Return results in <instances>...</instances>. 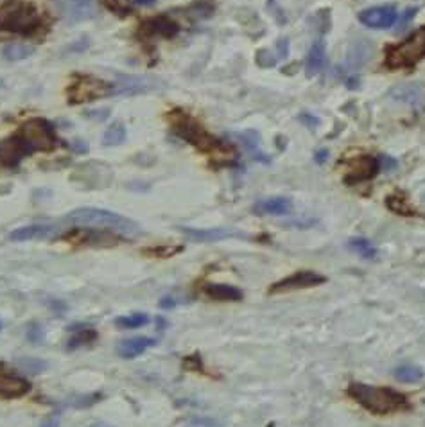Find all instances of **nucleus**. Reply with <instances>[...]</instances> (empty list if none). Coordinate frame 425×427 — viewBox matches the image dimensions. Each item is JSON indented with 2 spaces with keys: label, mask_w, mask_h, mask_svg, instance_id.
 <instances>
[{
  "label": "nucleus",
  "mask_w": 425,
  "mask_h": 427,
  "mask_svg": "<svg viewBox=\"0 0 425 427\" xmlns=\"http://www.w3.org/2000/svg\"><path fill=\"white\" fill-rule=\"evenodd\" d=\"M63 223L77 228H93V230H104V232H114L119 236L137 237L142 233L140 224L135 223L130 217L117 214V212L106 210V208L83 207L69 212L63 217Z\"/></svg>",
  "instance_id": "f257e3e1"
},
{
  "label": "nucleus",
  "mask_w": 425,
  "mask_h": 427,
  "mask_svg": "<svg viewBox=\"0 0 425 427\" xmlns=\"http://www.w3.org/2000/svg\"><path fill=\"white\" fill-rule=\"evenodd\" d=\"M346 393L350 399L356 400L360 407H365L373 415H391V413L411 409L407 397L388 386H372V384L353 381L346 388Z\"/></svg>",
  "instance_id": "f03ea898"
},
{
  "label": "nucleus",
  "mask_w": 425,
  "mask_h": 427,
  "mask_svg": "<svg viewBox=\"0 0 425 427\" xmlns=\"http://www.w3.org/2000/svg\"><path fill=\"white\" fill-rule=\"evenodd\" d=\"M40 22L41 18L36 6L27 0H6L0 6V31L31 34Z\"/></svg>",
  "instance_id": "7ed1b4c3"
},
{
  "label": "nucleus",
  "mask_w": 425,
  "mask_h": 427,
  "mask_svg": "<svg viewBox=\"0 0 425 427\" xmlns=\"http://www.w3.org/2000/svg\"><path fill=\"white\" fill-rule=\"evenodd\" d=\"M425 57V27H418L400 43L386 50V67L391 70L413 69Z\"/></svg>",
  "instance_id": "20e7f679"
},
{
  "label": "nucleus",
  "mask_w": 425,
  "mask_h": 427,
  "mask_svg": "<svg viewBox=\"0 0 425 427\" xmlns=\"http://www.w3.org/2000/svg\"><path fill=\"white\" fill-rule=\"evenodd\" d=\"M173 130L178 137H182L183 140H187L189 144H192L194 147H198L203 153H208V155H219V156H228L230 155V147L224 142H221L219 139H215L214 135L208 133L205 128H201L196 121L185 117V115H178L173 124Z\"/></svg>",
  "instance_id": "39448f33"
},
{
  "label": "nucleus",
  "mask_w": 425,
  "mask_h": 427,
  "mask_svg": "<svg viewBox=\"0 0 425 427\" xmlns=\"http://www.w3.org/2000/svg\"><path fill=\"white\" fill-rule=\"evenodd\" d=\"M18 137L27 144L31 153H34V151H53L58 146L54 126L45 118H31L25 124H22Z\"/></svg>",
  "instance_id": "423d86ee"
},
{
  "label": "nucleus",
  "mask_w": 425,
  "mask_h": 427,
  "mask_svg": "<svg viewBox=\"0 0 425 427\" xmlns=\"http://www.w3.org/2000/svg\"><path fill=\"white\" fill-rule=\"evenodd\" d=\"M67 94H69V101L72 104H79V102L95 101V99L114 94V85L95 78H79L76 83L70 85Z\"/></svg>",
  "instance_id": "0eeeda50"
},
{
  "label": "nucleus",
  "mask_w": 425,
  "mask_h": 427,
  "mask_svg": "<svg viewBox=\"0 0 425 427\" xmlns=\"http://www.w3.org/2000/svg\"><path fill=\"white\" fill-rule=\"evenodd\" d=\"M327 278L323 275H320L318 271H312V269H302V271H296L289 277L282 278V280L275 282V284L269 287L267 293L269 294H282V293H291V291H298V289H309V287H316V285L325 284Z\"/></svg>",
  "instance_id": "6e6552de"
},
{
  "label": "nucleus",
  "mask_w": 425,
  "mask_h": 427,
  "mask_svg": "<svg viewBox=\"0 0 425 427\" xmlns=\"http://www.w3.org/2000/svg\"><path fill=\"white\" fill-rule=\"evenodd\" d=\"M29 391H31V383L27 379L9 370L6 365H0V399H20Z\"/></svg>",
  "instance_id": "1a4fd4ad"
},
{
  "label": "nucleus",
  "mask_w": 425,
  "mask_h": 427,
  "mask_svg": "<svg viewBox=\"0 0 425 427\" xmlns=\"http://www.w3.org/2000/svg\"><path fill=\"white\" fill-rule=\"evenodd\" d=\"M398 20L395 6H377L359 13V22L370 29H389Z\"/></svg>",
  "instance_id": "9d476101"
},
{
  "label": "nucleus",
  "mask_w": 425,
  "mask_h": 427,
  "mask_svg": "<svg viewBox=\"0 0 425 427\" xmlns=\"http://www.w3.org/2000/svg\"><path fill=\"white\" fill-rule=\"evenodd\" d=\"M349 175L344 178L346 183H359L366 182V179L375 178L377 172L381 171V162L379 158L372 155H360L350 160V169Z\"/></svg>",
  "instance_id": "9b49d317"
},
{
  "label": "nucleus",
  "mask_w": 425,
  "mask_h": 427,
  "mask_svg": "<svg viewBox=\"0 0 425 427\" xmlns=\"http://www.w3.org/2000/svg\"><path fill=\"white\" fill-rule=\"evenodd\" d=\"M27 155H31V149H29L27 144L18 137V133L0 142V165L13 169V167H17Z\"/></svg>",
  "instance_id": "f8f14e48"
},
{
  "label": "nucleus",
  "mask_w": 425,
  "mask_h": 427,
  "mask_svg": "<svg viewBox=\"0 0 425 427\" xmlns=\"http://www.w3.org/2000/svg\"><path fill=\"white\" fill-rule=\"evenodd\" d=\"M180 232L194 243H217V240L230 239V237H244L243 233L235 232L234 228H187L180 226Z\"/></svg>",
  "instance_id": "ddd939ff"
},
{
  "label": "nucleus",
  "mask_w": 425,
  "mask_h": 427,
  "mask_svg": "<svg viewBox=\"0 0 425 427\" xmlns=\"http://www.w3.org/2000/svg\"><path fill=\"white\" fill-rule=\"evenodd\" d=\"M58 233H61V228L54 226V224H27V226L15 228L9 233V239L17 240V243H24V240L53 239Z\"/></svg>",
  "instance_id": "4468645a"
},
{
  "label": "nucleus",
  "mask_w": 425,
  "mask_h": 427,
  "mask_svg": "<svg viewBox=\"0 0 425 427\" xmlns=\"http://www.w3.org/2000/svg\"><path fill=\"white\" fill-rule=\"evenodd\" d=\"M251 210L255 216H288L292 210V201L283 196L264 198V200L257 201Z\"/></svg>",
  "instance_id": "2eb2a0df"
},
{
  "label": "nucleus",
  "mask_w": 425,
  "mask_h": 427,
  "mask_svg": "<svg viewBox=\"0 0 425 427\" xmlns=\"http://www.w3.org/2000/svg\"><path fill=\"white\" fill-rule=\"evenodd\" d=\"M156 339L147 338V336H137V338L130 339H122L117 345V354L122 359H135L138 355H142L146 350L156 346Z\"/></svg>",
  "instance_id": "dca6fc26"
},
{
  "label": "nucleus",
  "mask_w": 425,
  "mask_h": 427,
  "mask_svg": "<svg viewBox=\"0 0 425 427\" xmlns=\"http://www.w3.org/2000/svg\"><path fill=\"white\" fill-rule=\"evenodd\" d=\"M203 293L214 301H241L244 297L239 287L230 284H205Z\"/></svg>",
  "instance_id": "f3484780"
},
{
  "label": "nucleus",
  "mask_w": 425,
  "mask_h": 427,
  "mask_svg": "<svg viewBox=\"0 0 425 427\" xmlns=\"http://www.w3.org/2000/svg\"><path fill=\"white\" fill-rule=\"evenodd\" d=\"M65 17L70 22H81L93 17V0H63Z\"/></svg>",
  "instance_id": "a211bd4d"
},
{
  "label": "nucleus",
  "mask_w": 425,
  "mask_h": 427,
  "mask_svg": "<svg viewBox=\"0 0 425 427\" xmlns=\"http://www.w3.org/2000/svg\"><path fill=\"white\" fill-rule=\"evenodd\" d=\"M142 27H144L146 33L156 34V36H163V38L175 36V34L180 31L178 24H176L175 20H170L169 17L151 18V20H147Z\"/></svg>",
  "instance_id": "6ab92c4d"
},
{
  "label": "nucleus",
  "mask_w": 425,
  "mask_h": 427,
  "mask_svg": "<svg viewBox=\"0 0 425 427\" xmlns=\"http://www.w3.org/2000/svg\"><path fill=\"white\" fill-rule=\"evenodd\" d=\"M325 65V43L321 40L314 41V45L309 50L307 56V65H305V72L309 78H314L321 72Z\"/></svg>",
  "instance_id": "aec40b11"
},
{
  "label": "nucleus",
  "mask_w": 425,
  "mask_h": 427,
  "mask_svg": "<svg viewBox=\"0 0 425 427\" xmlns=\"http://www.w3.org/2000/svg\"><path fill=\"white\" fill-rule=\"evenodd\" d=\"M239 139L243 140V146L250 151L253 158L260 160V162H269V158H266L264 153H260L259 146H260V137L257 131H244V133L239 135Z\"/></svg>",
  "instance_id": "412c9836"
},
{
  "label": "nucleus",
  "mask_w": 425,
  "mask_h": 427,
  "mask_svg": "<svg viewBox=\"0 0 425 427\" xmlns=\"http://www.w3.org/2000/svg\"><path fill=\"white\" fill-rule=\"evenodd\" d=\"M151 322V318L144 313H135V314H126V316H119L115 320V325L122 330L130 329H140V327L147 325Z\"/></svg>",
  "instance_id": "4be33fe9"
},
{
  "label": "nucleus",
  "mask_w": 425,
  "mask_h": 427,
  "mask_svg": "<svg viewBox=\"0 0 425 427\" xmlns=\"http://www.w3.org/2000/svg\"><path fill=\"white\" fill-rule=\"evenodd\" d=\"M349 248L352 250V252H356L357 255L363 257V259H375L377 253H379L377 252L375 246H373L368 239H365V237H356V239H350Z\"/></svg>",
  "instance_id": "5701e85b"
},
{
  "label": "nucleus",
  "mask_w": 425,
  "mask_h": 427,
  "mask_svg": "<svg viewBox=\"0 0 425 427\" xmlns=\"http://www.w3.org/2000/svg\"><path fill=\"white\" fill-rule=\"evenodd\" d=\"M149 86L146 85L144 79H126L121 85H114V94H122V95H135L140 94V92H146Z\"/></svg>",
  "instance_id": "b1692460"
},
{
  "label": "nucleus",
  "mask_w": 425,
  "mask_h": 427,
  "mask_svg": "<svg viewBox=\"0 0 425 427\" xmlns=\"http://www.w3.org/2000/svg\"><path fill=\"white\" fill-rule=\"evenodd\" d=\"M97 339V332L93 329H81V330H76V334H74L72 338H70L69 345H67V348L69 350H76V348H81V346L90 345L92 341H95Z\"/></svg>",
  "instance_id": "393cba45"
},
{
  "label": "nucleus",
  "mask_w": 425,
  "mask_h": 427,
  "mask_svg": "<svg viewBox=\"0 0 425 427\" xmlns=\"http://www.w3.org/2000/svg\"><path fill=\"white\" fill-rule=\"evenodd\" d=\"M126 140V128L122 122H114L108 130L104 131V137H102V144L104 146H119Z\"/></svg>",
  "instance_id": "a878e982"
},
{
  "label": "nucleus",
  "mask_w": 425,
  "mask_h": 427,
  "mask_svg": "<svg viewBox=\"0 0 425 427\" xmlns=\"http://www.w3.org/2000/svg\"><path fill=\"white\" fill-rule=\"evenodd\" d=\"M395 377H397L400 383H418V381L424 379V372H421V368H418V366L414 365H404L395 370Z\"/></svg>",
  "instance_id": "bb28decb"
},
{
  "label": "nucleus",
  "mask_w": 425,
  "mask_h": 427,
  "mask_svg": "<svg viewBox=\"0 0 425 427\" xmlns=\"http://www.w3.org/2000/svg\"><path fill=\"white\" fill-rule=\"evenodd\" d=\"M4 57L9 61H20L29 57L31 54L34 53V49L31 45H24V43H11L8 47H4Z\"/></svg>",
  "instance_id": "cd10ccee"
},
{
  "label": "nucleus",
  "mask_w": 425,
  "mask_h": 427,
  "mask_svg": "<svg viewBox=\"0 0 425 427\" xmlns=\"http://www.w3.org/2000/svg\"><path fill=\"white\" fill-rule=\"evenodd\" d=\"M214 2L212 0H199V2H196L194 6L191 8V15L196 18H207L210 17L212 11H214Z\"/></svg>",
  "instance_id": "c85d7f7f"
},
{
  "label": "nucleus",
  "mask_w": 425,
  "mask_h": 427,
  "mask_svg": "<svg viewBox=\"0 0 425 427\" xmlns=\"http://www.w3.org/2000/svg\"><path fill=\"white\" fill-rule=\"evenodd\" d=\"M104 6L109 11L119 13V15H128L133 8V0H104Z\"/></svg>",
  "instance_id": "c756f323"
},
{
  "label": "nucleus",
  "mask_w": 425,
  "mask_h": 427,
  "mask_svg": "<svg viewBox=\"0 0 425 427\" xmlns=\"http://www.w3.org/2000/svg\"><path fill=\"white\" fill-rule=\"evenodd\" d=\"M417 11H418V8H411V9H407V11H405V15H404V18H402L400 27H398V31H404V29L407 27L409 22L413 20L414 15H417Z\"/></svg>",
  "instance_id": "7c9ffc66"
},
{
  "label": "nucleus",
  "mask_w": 425,
  "mask_h": 427,
  "mask_svg": "<svg viewBox=\"0 0 425 427\" xmlns=\"http://www.w3.org/2000/svg\"><path fill=\"white\" fill-rule=\"evenodd\" d=\"M381 167H382V171H389V169H393V167H397V162L395 160H391L389 156H382L381 160Z\"/></svg>",
  "instance_id": "2f4dec72"
},
{
  "label": "nucleus",
  "mask_w": 425,
  "mask_h": 427,
  "mask_svg": "<svg viewBox=\"0 0 425 427\" xmlns=\"http://www.w3.org/2000/svg\"><path fill=\"white\" fill-rule=\"evenodd\" d=\"M300 121L302 122H305V124H307L309 128H314V126H318V124H320V121H318L316 117H311V115H307V114H304V115H300Z\"/></svg>",
  "instance_id": "473e14b6"
},
{
  "label": "nucleus",
  "mask_w": 425,
  "mask_h": 427,
  "mask_svg": "<svg viewBox=\"0 0 425 427\" xmlns=\"http://www.w3.org/2000/svg\"><path fill=\"white\" fill-rule=\"evenodd\" d=\"M70 147H72V149L76 151V153H86V151H88V146H86V144L83 142V140H76V142H74V144H70Z\"/></svg>",
  "instance_id": "72a5a7b5"
},
{
  "label": "nucleus",
  "mask_w": 425,
  "mask_h": 427,
  "mask_svg": "<svg viewBox=\"0 0 425 427\" xmlns=\"http://www.w3.org/2000/svg\"><path fill=\"white\" fill-rule=\"evenodd\" d=\"M176 304H178V301H176L175 298H169V297H166L163 300H160V307H162V309H173Z\"/></svg>",
  "instance_id": "f704fd0d"
},
{
  "label": "nucleus",
  "mask_w": 425,
  "mask_h": 427,
  "mask_svg": "<svg viewBox=\"0 0 425 427\" xmlns=\"http://www.w3.org/2000/svg\"><path fill=\"white\" fill-rule=\"evenodd\" d=\"M40 427H60V419H58V416H53V419L45 420Z\"/></svg>",
  "instance_id": "c9c22d12"
},
{
  "label": "nucleus",
  "mask_w": 425,
  "mask_h": 427,
  "mask_svg": "<svg viewBox=\"0 0 425 427\" xmlns=\"http://www.w3.org/2000/svg\"><path fill=\"white\" fill-rule=\"evenodd\" d=\"M327 158H328V151L327 149L318 151V153H316V162L318 163H323Z\"/></svg>",
  "instance_id": "e433bc0d"
},
{
  "label": "nucleus",
  "mask_w": 425,
  "mask_h": 427,
  "mask_svg": "<svg viewBox=\"0 0 425 427\" xmlns=\"http://www.w3.org/2000/svg\"><path fill=\"white\" fill-rule=\"evenodd\" d=\"M156 0H133V4H140V6H153Z\"/></svg>",
  "instance_id": "4c0bfd02"
},
{
  "label": "nucleus",
  "mask_w": 425,
  "mask_h": 427,
  "mask_svg": "<svg viewBox=\"0 0 425 427\" xmlns=\"http://www.w3.org/2000/svg\"><path fill=\"white\" fill-rule=\"evenodd\" d=\"M90 427H112V426H106V423H93V426Z\"/></svg>",
  "instance_id": "58836bf2"
},
{
  "label": "nucleus",
  "mask_w": 425,
  "mask_h": 427,
  "mask_svg": "<svg viewBox=\"0 0 425 427\" xmlns=\"http://www.w3.org/2000/svg\"><path fill=\"white\" fill-rule=\"evenodd\" d=\"M0 329H2V322H0Z\"/></svg>",
  "instance_id": "ea45409f"
}]
</instances>
